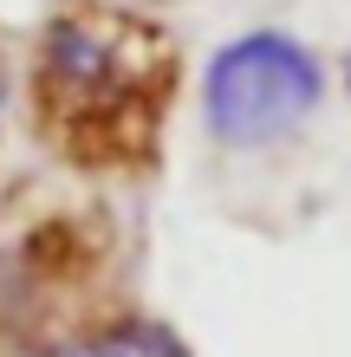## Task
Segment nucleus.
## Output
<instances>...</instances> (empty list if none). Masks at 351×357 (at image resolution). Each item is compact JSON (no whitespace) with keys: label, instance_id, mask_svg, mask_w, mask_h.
Returning a JSON list of instances; mask_svg holds the SVG:
<instances>
[{"label":"nucleus","instance_id":"nucleus-3","mask_svg":"<svg viewBox=\"0 0 351 357\" xmlns=\"http://www.w3.org/2000/svg\"><path fill=\"white\" fill-rule=\"evenodd\" d=\"M39 357H189V344L163 325H111V331H91V338L52 344Z\"/></svg>","mask_w":351,"mask_h":357},{"label":"nucleus","instance_id":"nucleus-4","mask_svg":"<svg viewBox=\"0 0 351 357\" xmlns=\"http://www.w3.org/2000/svg\"><path fill=\"white\" fill-rule=\"evenodd\" d=\"M0 104H7V66H0Z\"/></svg>","mask_w":351,"mask_h":357},{"label":"nucleus","instance_id":"nucleus-2","mask_svg":"<svg viewBox=\"0 0 351 357\" xmlns=\"http://www.w3.org/2000/svg\"><path fill=\"white\" fill-rule=\"evenodd\" d=\"M325 104V66L306 39L254 26L228 39L202 72V123L221 150H274Z\"/></svg>","mask_w":351,"mask_h":357},{"label":"nucleus","instance_id":"nucleus-1","mask_svg":"<svg viewBox=\"0 0 351 357\" xmlns=\"http://www.w3.org/2000/svg\"><path fill=\"white\" fill-rule=\"evenodd\" d=\"M176 98L170 26L130 7L78 0L39 26L33 46V117L59 156L85 169H137Z\"/></svg>","mask_w":351,"mask_h":357},{"label":"nucleus","instance_id":"nucleus-5","mask_svg":"<svg viewBox=\"0 0 351 357\" xmlns=\"http://www.w3.org/2000/svg\"><path fill=\"white\" fill-rule=\"evenodd\" d=\"M345 85H351V59H345Z\"/></svg>","mask_w":351,"mask_h":357}]
</instances>
